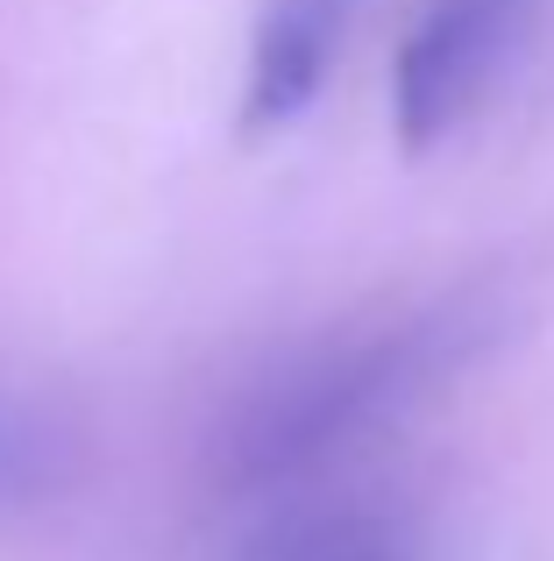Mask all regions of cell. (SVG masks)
Here are the masks:
<instances>
[{
	"label": "cell",
	"mask_w": 554,
	"mask_h": 561,
	"mask_svg": "<svg viewBox=\"0 0 554 561\" xmlns=\"http://www.w3.org/2000/svg\"><path fill=\"white\" fill-rule=\"evenodd\" d=\"M348 28V0H270L250 43V85H242V136L299 122L320 100Z\"/></svg>",
	"instance_id": "3957f363"
},
{
	"label": "cell",
	"mask_w": 554,
	"mask_h": 561,
	"mask_svg": "<svg viewBox=\"0 0 554 561\" xmlns=\"http://www.w3.org/2000/svg\"><path fill=\"white\" fill-rule=\"evenodd\" d=\"M462 348H470V334L448 306L362 328L348 342H320L313 356L270 370L228 412L221 440H213V477L228 491H264V483L305 477L313 462L342 455L348 440L405 412V398L427 391Z\"/></svg>",
	"instance_id": "6da1fadb"
},
{
	"label": "cell",
	"mask_w": 554,
	"mask_h": 561,
	"mask_svg": "<svg viewBox=\"0 0 554 561\" xmlns=\"http://www.w3.org/2000/svg\"><path fill=\"white\" fill-rule=\"evenodd\" d=\"M519 22H527V0H434L405 28L399 65H391V128L405 157H427L476 107Z\"/></svg>",
	"instance_id": "7a4b0ae2"
},
{
	"label": "cell",
	"mask_w": 554,
	"mask_h": 561,
	"mask_svg": "<svg viewBox=\"0 0 554 561\" xmlns=\"http://www.w3.org/2000/svg\"><path fill=\"white\" fill-rule=\"evenodd\" d=\"M242 561H413V548L370 519H299L264 534Z\"/></svg>",
	"instance_id": "5b68a950"
},
{
	"label": "cell",
	"mask_w": 554,
	"mask_h": 561,
	"mask_svg": "<svg viewBox=\"0 0 554 561\" xmlns=\"http://www.w3.org/2000/svg\"><path fill=\"white\" fill-rule=\"evenodd\" d=\"M85 469V434L65 405L0 383V519L50 505Z\"/></svg>",
	"instance_id": "277c9868"
}]
</instances>
